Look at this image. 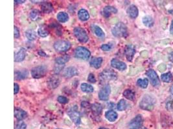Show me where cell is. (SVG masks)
I'll return each instance as SVG.
<instances>
[{"label": "cell", "mask_w": 173, "mask_h": 129, "mask_svg": "<svg viewBox=\"0 0 173 129\" xmlns=\"http://www.w3.org/2000/svg\"><path fill=\"white\" fill-rule=\"evenodd\" d=\"M156 99L154 96L150 95H145L139 103V107L141 109L143 110L152 111L156 105Z\"/></svg>", "instance_id": "obj_1"}, {"label": "cell", "mask_w": 173, "mask_h": 129, "mask_svg": "<svg viewBox=\"0 0 173 129\" xmlns=\"http://www.w3.org/2000/svg\"><path fill=\"white\" fill-rule=\"evenodd\" d=\"M112 34L115 37L124 38L126 37L128 35V29L124 23L119 22L112 28Z\"/></svg>", "instance_id": "obj_2"}, {"label": "cell", "mask_w": 173, "mask_h": 129, "mask_svg": "<svg viewBox=\"0 0 173 129\" xmlns=\"http://www.w3.org/2000/svg\"><path fill=\"white\" fill-rule=\"evenodd\" d=\"M47 72V68L44 65L37 66L31 70V75L35 79H39L45 76Z\"/></svg>", "instance_id": "obj_3"}, {"label": "cell", "mask_w": 173, "mask_h": 129, "mask_svg": "<svg viewBox=\"0 0 173 129\" xmlns=\"http://www.w3.org/2000/svg\"><path fill=\"white\" fill-rule=\"evenodd\" d=\"M118 78L117 73L112 70L107 69L100 74V79L102 81H108L115 80Z\"/></svg>", "instance_id": "obj_4"}, {"label": "cell", "mask_w": 173, "mask_h": 129, "mask_svg": "<svg viewBox=\"0 0 173 129\" xmlns=\"http://www.w3.org/2000/svg\"><path fill=\"white\" fill-rule=\"evenodd\" d=\"M73 32L75 37L81 43H86L89 39L86 30L82 28L76 27L74 28Z\"/></svg>", "instance_id": "obj_5"}, {"label": "cell", "mask_w": 173, "mask_h": 129, "mask_svg": "<svg viewBox=\"0 0 173 129\" xmlns=\"http://www.w3.org/2000/svg\"><path fill=\"white\" fill-rule=\"evenodd\" d=\"M91 53L88 49L83 46H79L75 51V58L81 59H88L90 57Z\"/></svg>", "instance_id": "obj_6"}, {"label": "cell", "mask_w": 173, "mask_h": 129, "mask_svg": "<svg viewBox=\"0 0 173 129\" xmlns=\"http://www.w3.org/2000/svg\"><path fill=\"white\" fill-rule=\"evenodd\" d=\"M54 48L58 52H66L71 48V43L68 41L59 40L55 43Z\"/></svg>", "instance_id": "obj_7"}, {"label": "cell", "mask_w": 173, "mask_h": 129, "mask_svg": "<svg viewBox=\"0 0 173 129\" xmlns=\"http://www.w3.org/2000/svg\"><path fill=\"white\" fill-rule=\"evenodd\" d=\"M68 115L71 118V120L75 123L76 125H79L80 123V113L78 112L77 106H74L68 111Z\"/></svg>", "instance_id": "obj_8"}, {"label": "cell", "mask_w": 173, "mask_h": 129, "mask_svg": "<svg viewBox=\"0 0 173 129\" xmlns=\"http://www.w3.org/2000/svg\"><path fill=\"white\" fill-rule=\"evenodd\" d=\"M146 74L150 80L151 83L154 87H156L160 85V81L157 75V73L153 69H149L147 71Z\"/></svg>", "instance_id": "obj_9"}, {"label": "cell", "mask_w": 173, "mask_h": 129, "mask_svg": "<svg viewBox=\"0 0 173 129\" xmlns=\"http://www.w3.org/2000/svg\"><path fill=\"white\" fill-rule=\"evenodd\" d=\"M110 86L109 85H106L102 87L99 92V98L102 101H107L109 98V96L110 94Z\"/></svg>", "instance_id": "obj_10"}, {"label": "cell", "mask_w": 173, "mask_h": 129, "mask_svg": "<svg viewBox=\"0 0 173 129\" xmlns=\"http://www.w3.org/2000/svg\"><path fill=\"white\" fill-rule=\"evenodd\" d=\"M143 125V117L141 115L136 116L130 121L129 124L130 129H140Z\"/></svg>", "instance_id": "obj_11"}, {"label": "cell", "mask_w": 173, "mask_h": 129, "mask_svg": "<svg viewBox=\"0 0 173 129\" xmlns=\"http://www.w3.org/2000/svg\"><path fill=\"white\" fill-rule=\"evenodd\" d=\"M135 53L136 49L132 45H128L126 46L125 49V54L127 60L129 61V62H132Z\"/></svg>", "instance_id": "obj_12"}, {"label": "cell", "mask_w": 173, "mask_h": 129, "mask_svg": "<svg viewBox=\"0 0 173 129\" xmlns=\"http://www.w3.org/2000/svg\"><path fill=\"white\" fill-rule=\"evenodd\" d=\"M60 85V80L59 78L56 76V75H54L51 77L49 78L47 81V85L50 88H55L58 87Z\"/></svg>", "instance_id": "obj_13"}, {"label": "cell", "mask_w": 173, "mask_h": 129, "mask_svg": "<svg viewBox=\"0 0 173 129\" xmlns=\"http://www.w3.org/2000/svg\"><path fill=\"white\" fill-rule=\"evenodd\" d=\"M79 72L77 70L75 67H70L67 68L66 70L64 71V76L66 78H70L75 76L78 75Z\"/></svg>", "instance_id": "obj_14"}, {"label": "cell", "mask_w": 173, "mask_h": 129, "mask_svg": "<svg viewBox=\"0 0 173 129\" xmlns=\"http://www.w3.org/2000/svg\"><path fill=\"white\" fill-rule=\"evenodd\" d=\"M111 66L119 70H124L126 69V64L125 63L121 62L116 59H113L111 61Z\"/></svg>", "instance_id": "obj_15"}, {"label": "cell", "mask_w": 173, "mask_h": 129, "mask_svg": "<svg viewBox=\"0 0 173 129\" xmlns=\"http://www.w3.org/2000/svg\"><path fill=\"white\" fill-rule=\"evenodd\" d=\"M26 56V49L25 48H21L20 51L15 56V62H21L25 59Z\"/></svg>", "instance_id": "obj_16"}, {"label": "cell", "mask_w": 173, "mask_h": 129, "mask_svg": "<svg viewBox=\"0 0 173 129\" xmlns=\"http://www.w3.org/2000/svg\"><path fill=\"white\" fill-rule=\"evenodd\" d=\"M138 9H137V7L134 5L130 6L128 9H127V14H128L129 17L132 19L136 18L137 16H138Z\"/></svg>", "instance_id": "obj_17"}, {"label": "cell", "mask_w": 173, "mask_h": 129, "mask_svg": "<svg viewBox=\"0 0 173 129\" xmlns=\"http://www.w3.org/2000/svg\"><path fill=\"white\" fill-rule=\"evenodd\" d=\"M27 116V112L23 110L19 109V108H15V117L17 120L20 121H22V120L25 119Z\"/></svg>", "instance_id": "obj_18"}, {"label": "cell", "mask_w": 173, "mask_h": 129, "mask_svg": "<svg viewBox=\"0 0 173 129\" xmlns=\"http://www.w3.org/2000/svg\"><path fill=\"white\" fill-rule=\"evenodd\" d=\"M117 12V9L112 6H107L103 9V15L105 17H110L112 14H116Z\"/></svg>", "instance_id": "obj_19"}, {"label": "cell", "mask_w": 173, "mask_h": 129, "mask_svg": "<svg viewBox=\"0 0 173 129\" xmlns=\"http://www.w3.org/2000/svg\"><path fill=\"white\" fill-rule=\"evenodd\" d=\"M118 114L114 110H108L105 114V117L107 119L111 121V122H114L118 118Z\"/></svg>", "instance_id": "obj_20"}, {"label": "cell", "mask_w": 173, "mask_h": 129, "mask_svg": "<svg viewBox=\"0 0 173 129\" xmlns=\"http://www.w3.org/2000/svg\"><path fill=\"white\" fill-rule=\"evenodd\" d=\"M78 16L80 20L82 21H85L89 20L90 18V14L88 13L86 10L82 9H80L78 12Z\"/></svg>", "instance_id": "obj_21"}, {"label": "cell", "mask_w": 173, "mask_h": 129, "mask_svg": "<svg viewBox=\"0 0 173 129\" xmlns=\"http://www.w3.org/2000/svg\"><path fill=\"white\" fill-rule=\"evenodd\" d=\"M102 63V58L101 57L99 58H93L90 61V64L95 69H99Z\"/></svg>", "instance_id": "obj_22"}, {"label": "cell", "mask_w": 173, "mask_h": 129, "mask_svg": "<svg viewBox=\"0 0 173 129\" xmlns=\"http://www.w3.org/2000/svg\"><path fill=\"white\" fill-rule=\"evenodd\" d=\"M42 11L44 13L48 14L51 12L53 10V7L50 3L45 2L42 5Z\"/></svg>", "instance_id": "obj_23"}, {"label": "cell", "mask_w": 173, "mask_h": 129, "mask_svg": "<svg viewBox=\"0 0 173 129\" xmlns=\"http://www.w3.org/2000/svg\"><path fill=\"white\" fill-rule=\"evenodd\" d=\"M91 109L94 114H95V115H99V114L101 113L102 107L100 103H95L91 105Z\"/></svg>", "instance_id": "obj_24"}, {"label": "cell", "mask_w": 173, "mask_h": 129, "mask_svg": "<svg viewBox=\"0 0 173 129\" xmlns=\"http://www.w3.org/2000/svg\"><path fill=\"white\" fill-rule=\"evenodd\" d=\"M15 79L18 80H21L26 79L28 76V71L26 70H22V71H17L15 72Z\"/></svg>", "instance_id": "obj_25"}, {"label": "cell", "mask_w": 173, "mask_h": 129, "mask_svg": "<svg viewBox=\"0 0 173 129\" xmlns=\"http://www.w3.org/2000/svg\"><path fill=\"white\" fill-rule=\"evenodd\" d=\"M92 27V30L94 32V33L95 34V35L101 38H103L105 36V34H104V32L102 31V30L101 28V27H99L97 25H93L91 26Z\"/></svg>", "instance_id": "obj_26"}, {"label": "cell", "mask_w": 173, "mask_h": 129, "mask_svg": "<svg viewBox=\"0 0 173 129\" xmlns=\"http://www.w3.org/2000/svg\"><path fill=\"white\" fill-rule=\"evenodd\" d=\"M143 24L147 27H151L154 25V20L150 16H145L143 18Z\"/></svg>", "instance_id": "obj_27"}, {"label": "cell", "mask_w": 173, "mask_h": 129, "mask_svg": "<svg viewBox=\"0 0 173 129\" xmlns=\"http://www.w3.org/2000/svg\"><path fill=\"white\" fill-rule=\"evenodd\" d=\"M56 17H57V20L61 23H65L69 20L68 14L64 12H59L57 14V16H56Z\"/></svg>", "instance_id": "obj_28"}, {"label": "cell", "mask_w": 173, "mask_h": 129, "mask_svg": "<svg viewBox=\"0 0 173 129\" xmlns=\"http://www.w3.org/2000/svg\"><path fill=\"white\" fill-rule=\"evenodd\" d=\"M123 96H124L126 99L131 100V101H133V100L135 99V92L133 91L130 90V89H126V90H125L124 92H123Z\"/></svg>", "instance_id": "obj_29"}, {"label": "cell", "mask_w": 173, "mask_h": 129, "mask_svg": "<svg viewBox=\"0 0 173 129\" xmlns=\"http://www.w3.org/2000/svg\"><path fill=\"white\" fill-rule=\"evenodd\" d=\"M70 58L69 56L68 55H65V56H61V57H58V58H56L55 59V62L56 64H64L66 63H67L69 60Z\"/></svg>", "instance_id": "obj_30"}, {"label": "cell", "mask_w": 173, "mask_h": 129, "mask_svg": "<svg viewBox=\"0 0 173 129\" xmlns=\"http://www.w3.org/2000/svg\"><path fill=\"white\" fill-rule=\"evenodd\" d=\"M80 88H81V90H82L83 92H87V93L93 92L94 91V88L92 86L89 85V84H88V83H86L81 84Z\"/></svg>", "instance_id": "obj_31"}, {"label": "cell", "mask_w": 173, "mask_h": 129, "mask_svg": "<svg viewBox=\"0 0 173 129\" xmlns=\"http://www.w3.org/2000/svg\"><path fill=\"white\" fill-rule=\"evenodd\" d=\"M26 36L30 41H34L36 38V33L33 30L29 29L26 32Z\"/></svg>", "instance_id": "obj_32"}, {"label": "cell", "mask_w": 173, "mask_h": 129, "mask_svg": "<svg viewBox=\"0 0 173 129\" xmlns=\"http://www.w3.org/2000/svg\"><path fill=\"white\" fill-rule=\"evenodd\" d=\"M38 34L42 38H45L49 35V32L44 26L41 25L38 29Z\"/></svg>", "instance_id": "obj_33"}, {"label": "cell", "mask_w": 173, "mask_h": 129, "mask_svg": "<svg viewBox=\"0 0 173 129\" xmlns=\"http://www.w3.org/2000/svg\"><path fill=\"white\" fill-rule=\"evenodd\" d=\"M161 78L162 81L165 82V83H171V82L172 81L173 77L171 72H167V73L162 74Z\"/></svg>", "instance_id": "obj_34"}, {"label": "cell", "mask_w": 173, "mask_h": 129, "mask_svg": "<svg viewBox=\"0 0 173 129\" xmlns=\"http://www.w3.org/2000/svg\"><path fill=\"white\" fill-rule=\"evenodd\" d=\"M137 84L140 87H142L143 88H146L147 87L148 84H149V80H148L147 78L139 79V80L137 81Z\"/></svg>", "instance_id": "obj_35"}, {"label": "cell", "mask_w": 173, "mask_h": 129, "mask_svg": "<svg viewBox=\"0 0 173 129\" xmlns=\"http://www.w3.org/2000/svg\"><path fill=\"white\" fill-rule=\"evenodd\" d=\"M118 109L119 111H123L127 108V103L124 99H121L118 104Z\"/></svg>", "instance_id": "obj_36"}, {"label": "cell", "mask_w": 173, "mask_h": 129, "mask_svg": "<svg viewBox=\"0 0 173 129\" xmlns=\"http://www.w3.org/2000/svg\"><path fill=\"white\" fill-rule=\"evenodd\" d=\"M39 15H40V12L38 11V10H35V9L33 10H31L30 12V18L31 20L35 21L36 20H37Z\"/></svg>", "instance_id": "obj_37"}, {"label": "cell", "mask_w": 173, "mask_h": 129, "mask_svg": "<svg viewBox=\"0 0 173 129\" xmlns=\"http://www.w3.org/2000/svg\"><path fill=\"white\" fill-rule=\"evenodd\" d=\"M166 109L171 111L173 110V98H170L166 103Z\"/></svg>", "instance_id": "obj_38"}, {"label": "cell", "mask_w": 173, "mask_h": 129, "mask_svg": "<svg viewBox=\"0 0 173 129\" xmlns=\"http://www.w3.org/2000/svg\"><path fill=\"white\" fill-rule=\"evenodd\" d=\"M27 125L22 121H19L16 125V129H26Z\"/></svg>", "instance_id": "obj_39"}, {"label": "cell", "mask_w": 173, "mask_h": 129, "mask_svg": "<svg viewBox=\"0 0 173 129\" xmlns=\"http://www.w3.org/2000/svg\"><path fill=\"white\" fill-rule=\"evenodd\" d=\"M64 67V64H55V68H54V70H55V72L56 74H58L60 72H61L62 69Z\"/></svg>", "instance_id": "obj_40"}, {"label": "cell", "mask_w": 173, "mask_h": 129, "mask_svg": "<svg viewBox=\"0 0 173 129\" xmlns=\"http://www.w3.org/2000/svg\"><path fill=\"white\" fill-rule=\"evenodd\" d=\"M58 101L61 104H66L68 103V99L64 96H58Z\"/></svg>", "instance_id": "obj_41"}, {"label": "cell", "mask_w": 173, "mask_h": 129, "mask_svg": "<svg viewBox=\"0 0 173 129\" xmlns=\"http://www.w3.org/2000/svg\"><path fill=\"white\" fill-rule=\"evenodd\" d=\"M101 48L103 51H109L112 49V46L108 44H104V45H102L101 46Z\"/></svg>", "instance_id": "obj_42"}, {"label": "cell", "mask_w": 173, "mask_h": 129, "mask_svg": "<svg viewBox=\"0 0 173 129\" xmlns=\"http://www.w3.org/2000/svg\"><path fill=\"white\" fill-rule=\"evenodd\" d=\"M88 81H90V83H95V82H96V79H95L94 74H90V75L88 76Z\"/></svg>", "instance_id": "obj_43"}, {"label": "cell", "mask_w": 173, "mask_h": 129, "mask_svg": "<svg viewBox=\"0 0 173 129\" xmlns=\"http://www.w3.org/2000/svg\"><path fill=\"white\" fill-rule=\"evenodd\" d=\"M158 69L160 72H164L166 70V65L165 64H160L158 66Z\"/></svg>", "instance_id": "obj_44"}, {"label": "cell", "mask_w": 173, "mask_h": 129, "mask_svg": "<svg viewBox=\"0 0 173 129\" xmlns=\"http://www.w3.org/2000/svg\"><path fill=\"white\" fill-rule=\"evenodd\" d=\"M20 37V31L19 29L16 27V26L15 27V38H18Z\"/></svg>", "instance_id": "obj_45"}, {"label": "cell", "mask_w": 173, "mask_h": 129, "mask_svg": "<svg viewBox=\"0 0 173 129\" xmlns=\"http://www.w3.org/2000/svg\"><path fill=\"white\" fill-rule=\"evenodd\" d=\"M14 90H15V94H17L18 92H19V90H20V87H19V85H18L17 83H15V88H14Z\"/></svg>", "instance_id": "obj_46"}, {"label": "cell", "mask_w": 173, "mask_h": 129, "mask_svg": "<svg viewBox=\"0 0 173 129\" xmlns=\"http://www.w3.org/2000/svg\"><path fill=\"white\" fill-rule=\"evenodd\" d=\"M169 59L170 60L171 62L173 63V52H171L170 54L169 55Z\"/></svg>", "instance_id": "obj_47"}, {"label": "cell", "mask_w": 173, "mask_h": 129, "mask_svg": "<svg viewBox=\"0 0 173 129\" xmlns=\"http://www.w3.org/2000/svg\"><path fill=\"white\" fill-rule=\"evenodd\" d=\"M170 32L171 34L173 35V20L172 21V23H171V28H170Z\"/></svg>", "instance_id": "obj_48"}, {"label": "cell", "mask_w": 173, "mask_h": 129, "mask_svg": "<svg viewBox=\"0 0 173 129\" xmlns=\"http://www.w3.org/2000/svg\"><path fill=\"white\" fill-rule=\"evenodd\" d=\"M15 2L16 3H19V4H21V3H23L26 2V1H24V0H23V1H18V0H16H16H15Z\"/></svg>", "instance_id": "obj_49"}, {"label": "cell", "mask_w": 173, "mask_h": 129, "mask_svg": "<svg viewBox=\"0 0 173 129\" xmlns=\"http://www.w3.org/2000/svg\"><path fill=\"white\" fill-rule=\"evenodd\" d=\"M170 92H171V94L173 95V84H172V85L171 86V88H170Z\"/></svg>", "instance_id": "obj_50"}, {"label": "cell", "mask_w": 173, "mask_h": 129, "mask_svg": "<svg viewBox=\"0 0 173 129\" xmlns=\"http://www.w3.org/2000/svg\"><path fill=\"white\" fill-rule=\"evenodd\" d=\"M99 129H108V128H104V127H101Z\"/></svg>", "instance_id": "obj_51"}, {"label": "cell", "mask_w": 173, "mask_h": 129, "mask_svg": "<svg viewBox=\"0 0 173 129\" xmlns=\"http://www.w3.org/2000/svg\"><path fill=\"white\" fill-rule=\"evenodd\" d=\"M58 129H61V128H58Z\"/></svg>", "instance_id": "obj_52"}, {"label": "cell", "mask_w": 173, "mask_h": 129, "mask_svg": "<svg viewBox=\"0 0 173 129\" xmlns=\"http://www.w3.org/2000/svg\"><path fill=\"white\" fill-rule=\"evenodd\" d=\"M144 129H147V128H144Z\"/></svg>", "instance_id": "obj_53"}]
</instances>
